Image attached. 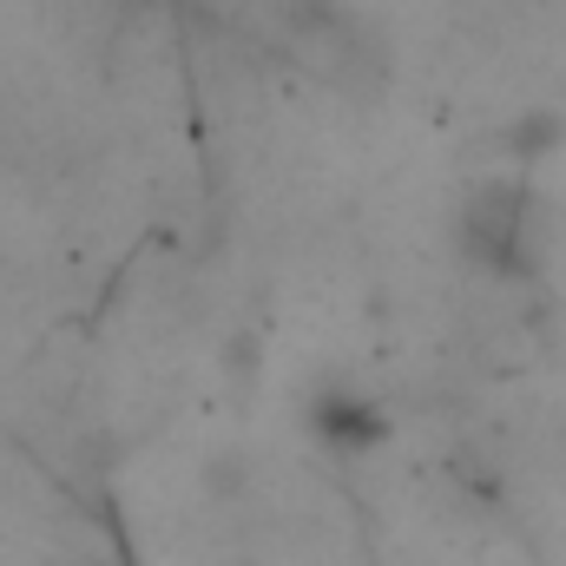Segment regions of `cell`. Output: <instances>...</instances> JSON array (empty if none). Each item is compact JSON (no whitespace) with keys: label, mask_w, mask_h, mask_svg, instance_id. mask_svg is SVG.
<instances>
[{"label":"cell","mask_w":566,"mask_h":566,"mask_svg":"<svg viewBox=\"0 0 566 566\" xmlns=\"http://www.w3.org/2000/svg\"><path fill=\"white\" fill-rule=\"evenodd\" d=\"M277 20H283V46L296 53V66L316 73L323 86H336L349 99L389 93L396 46L356 0H283Z\"/></svg>","instance_id":"1"},{"label":"cell","mask_w":566,"mask_h":566,"mask_svg":"<svg viewBox=\"0 0 566 566\" xmlns=\"http://www.w3.org/2000/svg\"><path fill=\"white\" fill-rule=\"evenodd\" d=\"M461 251L501 283L541 277V198L527 178H481L461 205Z\"/></svg>","instance_id":"2"},{"label":"cell","mask_w":566,"mask_h":566,"mask_svg":"<svg viewBox=\"0 0 566 566\" xmlns=\"http://www.w3.org/2000/svg\"><path fill=\"white\" fill-rule=\"evenodd\" d=\"M316 428L329 448H376L382 441V409L356 389H323L316 396Z\"/></svg>","instance_id":"3"},{"label":"cell","mask_w":566,"mask_h":566,"mask_svg":"<svg viewBox=\"0 0 566 566\" xmlns=\"http://www.w3.org/2000/svg\"><path fill=\"white\" fill-rule=\"evenodd\" d=\"M554 145H560V113H527L521 126L501 133V151H521V158H541Z\"/></svg>","instance_id":"4"}]
</instances>
